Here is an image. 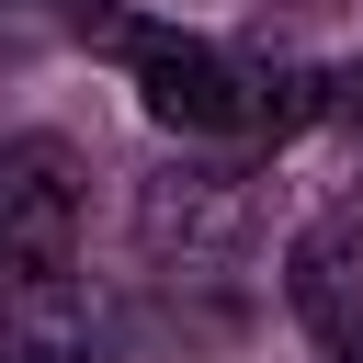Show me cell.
Instances as JSON below:
<instances>
[{"label":"cell","instance_id":"1","mask_svg":"<svg viewBox=\"0 0 363 363\" xmlns=\"http://www.w3.org/2000/svg\"><path fill=\"white\" fill-rule=\"evenodd\" d=\"M113 57H125V79H136V102L170 125V136H284V125H306V79L295 68H261V57H238V45H216V34H182V23H91Z\"/></svg>","mask_w":363,"mask_h":363},{"label":"cell","instance_id":"2","mask_svg":"<svg viewBox=\"0 0 363 363\" xmlns=\"http://www.w3.org/2000/svg\"><path fill=\"white\" fill-rule=\"evenodd\" d=\"M79 250V159L57 136H0V295L57 284Z\"/></svg>","mask_w":363,"mask_h":363},{"label":"cell","instance_id":"3","mask_svg":"<svg viewBox=\"0 0 363 363\" xmlns=\"http://www.w3.org/2000/svg\"><path fill=\"white\" fill-rule=\"evenodd\" d=\"M0 363H91V352H68V340H0Z\"/></svg>","mask_w":363,"mask_h":363},{"label":"cell","instance_id":"4","mask_svg":"<svg viewBox=\"0 0 363 363\" xmlns=\"http://www.w3.org/2000/svg\"><path fill=\"white\" fill-rule=\"evenodd\" d=\"M340 113H363V68H352V79H340Z\"/></svg>","mask_w":363,"mask_h":363}]
</instances>
